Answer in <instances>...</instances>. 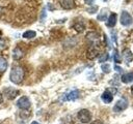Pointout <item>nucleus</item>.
Segmentation results:
<instances>
[{"label": "nucleus", "instance_id": "obj_15", "mask_svg": "<svg viewBox=\"0 0 133 124\" xmlns=\"http://www.w3.org/2000/svg\"><path fill=\"white\" fill-rule=\"evenodd\" d=\"M23 55H24V53L22 52V50H21L20 48H16V49L14 50V52H12V58H14L15 60L21 59V58L23 57Z\"/></svg>", "mask_w": 133, "mask_h": 124}, {"label": "nucleus", "instance_id": "obj_12", "mask_svg": "<svg viewBox=\"0 0 133 124\" xmlns=\"http://www.w3.org/2000/svg\"><path fill=\"white\" fill-rule=\"evenodd\" d=\"M116 25V14L114 12H111L110 16L108 17V22H107V27L112 28Z\"/></svg>", "mask_w": 133, "mask_h": 124}, {"label": "nucleus", "instance_id": "obj_16", "mask_svg": "<svg viewBox=\"0 0 133 124\" xmlns=\"http://www.w3.org/2000/svg\"><path fill=\"white\" fill-rule=\"evenodd\" d=\"M6 69H7V61L4 58L0 57V72H4Z\"/></svg>", "mask_w": 133, "mask_h": 124}, {"label": "nucleus", "instance_id": "obj_9", "mask_svg": "<svg viewBox=\"0 0 133 124\" xmlns=\"http://www.w3.org/2000/svg\"><path fill=\"white\" fill-rule=\"evenodd\" d=\"M59 3L64 9H72L75 7L74 0H59Z\"/></svg>", "mask_w": 133, "mask_h": 124}, {"label": "nucleus", "instance_id": "obj_2", "mask_svg": "<svg viewBox=\"0 0 133 124\" xmlns=\"http://www.w3.org/2000/svg\"><path fill=\"white\" fill-rule=\"evenodd\" d=\"M77 117H78L79 121H80L81 123H83V124L89 123L90 120H91V114H90V112H89L88 110H86V109L80 110V111L78 112V114H77Z\"/></svg>", "mask_w": 133, "mask_h": 124}, {"label": "nucleus", "instance_id": "obj_17", "mask_svg": "<svg viewBox=\"0 0 133 124\" xmlns=\"http://www.w3.org/2000/svg\"><path fill=\"white\" fill-rule=\"evenodd\" d=\"M35 35H36L35 31H32V30H28V31H26V32L23 33V37L24 38H27V39H31V38L35 37Z\"/></svg>", "mask_w": 133, "mask_h": 124}, {"label": "nucleus", "instance_id": "obj_7", "mask_svg": "<svg viewBox=\"0 0 133 124\" xmlns=\"http://www.w3.org/2000/svg\"><path fill=\"white\" fill-rule=\"evenodd\" d=\"M4 94L8 99H14L19 94V91L17 89H14V88H5Z\"/></svg>", "mask_w": 133, "mask_h": 124}, {"label": "nucleus", "instance_id": "obj_4", "mask_svg": "<svg viewBox=\"0 0 133 124\" xmlns=\"http://www.w3.org/2000/svg\"><path fill=\"white\" fill-rule=\"evenodd\" d=\"M30 104H31L30 103V100H29V98L27 96H22L17 101V105L21 110H27V109H29L30 107Z\"/></svg>", "mask_w": 133, "mask_h": 124}, {"label": "nucleus", "instance_id": "obj_20", "mask_svg": "<svg viewBox=\"0 0 133 124\" xmlns=\"http://www.w3.org/2000/svg\"><path fill=\"white\" fill-rule=\"evenodd\" d=\"M101 69H102L103 72L108 73V72H110V65H109V64H102Z\"/></svg>", "mask_w": 133, "mask_h": 124}, {"label": "nucleus", "instance_id": "obj_23", "mask_svg": "<svg viewBox=\"0 0 133 124\" xmlns=\"http://www.w3.org/2000/svg\"><path fill=\"white\" fill-rule=\"evenodd\" d=\"M92 9H87V11L88 12H90V13H94V12H96L97 10H98V7L97 6H94V7H91Z\"/></svg>", "mask_w": 133, "mask_h": 124}, {"label": "nucleus", "instance_id": "obj_11", "mask_svg": "<svg viewBox=\"0 0 133 124\" xmlns=\"http://www.w3.org/2000/svg\"><path fill=\"white\" fill-rule=\"evenodd\" d=\"M78 97H79V91L78 90H73V91H71L69 94H66L64 96L63 100H75Z\"/></svg>", "mask_w": 133, "mask_h": 124}, {"label": "nucleus", "instance_id": "obj_6", "mask_svg": "<svg viewBox=\"0 0 133 124\" xmlns=\"http://www.w3.org/2000/svg\"><path fill=\"white\" fill-rule=\"evenodd\" d=\"M132 22L133 20H132V17L129 14V12L123 10L121 13V24L123 26H129L132 24Z\"/></svg>", "mask_w": 133, "mask_h": 124}, {"label": "nucleus", "instance_id": "obj_14", "mask_svg": "<svg viewBox=\"0 0 133 124\" xmlns=\"http://www.w3.org/2000/svg\"><path fill=\"white\" fill-rule=\"evenodd\" d=\"M121 81L125 84H128V83H131L133 82V72H129V73H125L122 75L121 78Z\"/></svg>", "mask_w": 133, "mask_h": 124}, {"label": "nucleus", "instance_id": "obj_31", "mask_svg": "<svg viewBox=\"0 0 133 124\" xmlns=\"http://www.w3.org/2000/svg\"><path fill=\"white\" fill-rule=\"evenodd\" d=\"M104 1H107V0H104Z\"/></svg>", "mask_w": 133, "mask_h": 124}, {"label": "nucleus", "instance_id": "obj_13", "mask_svg": "<svg viewBox=\"0 0 133 124\" xmlns=\"http://www.w3.org/2000/svg\"><path fill=\"white\" fill-rule=\"evenodd\" d=\"M123 56H124V58H125L126 63L129 64L131 61H133V54H132V52H131L129 49L124 50V52H123Z\"/></svg>", "mask_w": 133, "mask_h": 124}, {"label": "nucleus", "instance_id": "obj_10", "mask_svg": "<svg viewBox=\"0 0 133 124\" xmlns=\"http://www.w3.org/2000/svg\"><path fill=\"white\" fill-rule=\"evenodd\" d=\"M101 98H102V100L105 102V103H110L111 101H112V99H113V94L110 92V91H105L103 94H102V96H101Z\"/></svg>", "mask_w": 133, "mask_h": 124}, {"label": "nucleus", "instance_id": "obj_25", "mask_svg": "<svg viewBox=\"0 0 133 124\" xmlns=\"http://www.w3.org/2000/svg\"><path fill=\"white\" fill-rule=\"evenodd\" d=\"M114 69H115L116 71H118V72H122V71H123V70H122V68H121L119 66H117V65H115V66H114Z\"/></svg>", "mask_w": 133, "mask_h": 124}, {"label": "nucleus", "instance_id": "obj_29", "mask_svg": "<svg viewBox=\"0 0 133 124\" xmlns=\"http://www.w3.org/2000/svg\"><path fill=\"white\" fill-rule=\"evenodd\" d=\"M31 124H38V123H37V122H36V121H33V122H32V123H31Z\"/></svg>", "mask_w": 133, "mask_h": 124}, {"label": "nucleus", "instance_id": "obj_27", "mask_svg": "<svg viewBox=\"0 0 133 124\" xmlns=\"http://www.w3.org/2000/svg\"><path fill=\"white\" fill-rule=\"evenodd\" d=\"M84 2H85L86 4H88V5H90V4L94 2V0H84Z\"/></svg>", "mask_w": 133, "mask_h": 124}, {"label": "nucleus", "instance_id": "obj_18", "mask_svg": "<svg viewBox=\"0 0 133 124\" xmlns=\"http://www.w3.org/2000/svg\"><path fill=\"white\" fill-rule=\"evenodd\" d=\"M74 29H75L77 32L81 33V32H83V31H84L85 26H84V24H83V23H76V24H74Z\"/></svg>", "mask_w": 133, "mask_h": 124}, {"label": "nucleus", "instance_id": "obj_22", "mask_svg": "<svg viewBox=\"0 0 133 124\" xmlns=\"http://www.w3.org/2000/svg\"><path fill=\"white\" fill-rule=\"evenodd\" d=\"M98 20H99V21H104V20H106V12L103 11V13H100L99 17H98Z\"/></svg>", "mask_w": 133, "mask_h": 124}, {"label": "nucleus", "instance_id": "obj_8", "mask_svg": "<svg viewBox=\"0 0 133 124\" xmlns=\"http://www.w3.org/2000/svg\"><path fill=\"white\" fill-rule=\"evenodd\" d=\"M99 38H100V35L97 32H95V31H90V32H88L86 34V39H88L92 43H98Z\"/></svg>", "mask_w": 133, "mask_h": 124}, {"label": "nucleus", "instance_id": "obj_26", "mask_svg": "<svg viewBox=\"0 0 133 124\" xmlns=\"http://www.w3.org/2000/svg\"><path fill=\"white\" fill-rule=\"evenodd\" d=\"M112 39L114 42H116V36H115V32H112Z\"/></svg>", "mask_w": 133, "mask_h": 124}, {"label": "nucleus", "instance_id": "obj_3", "mask_svg": "<svg viewBox=\"0 0 133 124\" xmlns=\"http://www.w3.org/2000/svg\"><path fill=\"white\" fill-rule=\"evenodd\" d=\"M99 53H100L99 43H92V44L88 48V50H87V52H86V57H87L88 59H94V58H96V57L99 55Z\"/></svg>", "mask_w": 133, "mask_h": 124}, {"label": "nucleus", "instance_id": "obj_21", "mask_svg": "<svg viewBox=\"0 0 133 124\" xmlns=\"http://www.w3.org/2000/svg\"><path fill=\"white\" fill-rule=\"evenodd\" d=\"M108 58H109V55H108V53H104L103 55H101V56H100V58H99V62L103 63V62H105V61H106Z\"/></svg>", "mask_w": 133, "mask_h": 124}, {"label": "nucleus", "instance_id": "obj_5", "mask_svg": "<svg viewBox=\"0 0 133 124\" xmlns=\"http://www.w3.org/2000/svg\"><path fill=\"white\" fill-rule=\"evenodd\" d=\"M127 106H128V100H127V98L123 97L116 101V103L113 106V111L114 112H122L125 109H127Z\"/></svg>", "mask_w": 133, "mask_h": 124}, {"label": "nucleus", "instance_id": "obj_1", "mask_svg": "<svg viewBox=\"0 0 133 124\" xmlns=\"http://www.w3.org/2000/svg\"><path fill=\"white\" fill-rule=\"evenodd\" d=\"M24 74H25V72H24L23 67H21L19 65H16L10 70L9 80L14 84H21L23 79H24Z\"/></svg>", "mask_w": 133, "mask_h": 124}, {"label": "nucleus", "instance_id": "obj_19", "mask_svg": "<svg viewBox=\"0 0 133 124\" xmlns=\"http://www.w3.org/2000/svg\"><path fill=\"white\" fill-rule=\"evenodd\" d=\"M113 60H114L115 63H121V62H122L121 56H119V54H118V52H117L116 50L113 52Z\"/></svg>", "mask_w": 133, "mask_h": 124}, {"label": "nucleus", "instance_id": "obj_30", "mask_svg": "<svg viewBox=\"0 0 133 124\" xmlns=\"http://www.w3.org/2000/svg\"><path fill=\"white\" fill-rule=\"evenodd\" d=\"M131 92H132V93H133V86H132V87H131Z\"/></svg>", "mask_w": 133, "mask_h": 124}, {"label": "nucleus", "instance_id": "obj_28", "mask_svg": "<svg viewBox=\"0 0 133 124\" xmlns=\"http://www.w3.org/2000/svg\"><path fill=\"white\" fill-rule=\"evenodd\" d=\"M2 101H3V95L2 93H0V103H2Z\"/></svg>", "mask_w": 133, "mask_h": 124}, {"label": "nucleus", "instance_id": "obj_24", "mask_svg": "<svg viewBox=\"0 0 133 124\" xmlns=\"http://www.w3.org/2000/svg\"><path fill=\"white\" fill-rule=\"evenodd\" d=\"M90 124H103V121H101V120H95Z\"/></svg>", "mask_w": 133, "mask_h": 124}]
</instances>
